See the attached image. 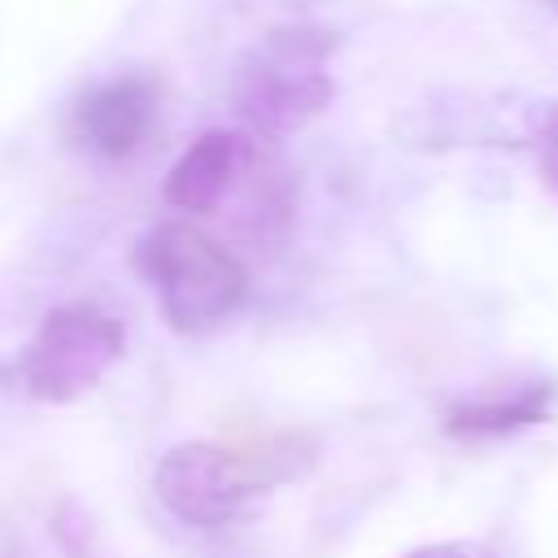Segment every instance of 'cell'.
<instances>
[{"mask_svg": "<svg viewBox=\"0 0 558 558\" xmlns=\"http://www.w3.org/2000/svg\"><path fill=\"white\" fill-rule=\"evenodd\" d=\"M135 262L174 336H187V340L214 336L248 301L244 262L187 218L157 222L144 235Z\"/></svg>", "mask_w": 558, "mask_h": 558, "instance_id": "6da1fadb", "label": "cell"}, {"mask_svg": "<svg viewBox=\"0 0 558 558\" xmlns=\"http://www.w3.org/2000/svg\"><path fill=\"white\" fill-rule=\"evenodd\" d=\"M331 48V31L279 26L244 52L231 78V105L253 140H288L336 100V78L327 70Z\"/></svg>", "mask_w": 558, "mask_h": 558, "instance_id": "7a4b0ae2", "label": "cell"}, {"mask_svg": "<svg viewBox=\"0 0 558 558\" xmlns=\"http://www.w3.org/2000/svg\"><path fill=\"white\" fill-rule=\"evenodd\" d=\"M126 353V323L92 301H70L44 314L35 327L17 379L26 397L44 405H70L92 392Z\"/></svg>", "mask_w": 558, "mask_h": 558, "instance_id": "3957f363", "label": "cell"}, {"mask_svg": "<svg viewBox=\"0 0 558 558\" xmlns=\"http://www.w3.org/2000/svg\"><path fill=\"white\" fill-rule=\"evenodd\" d=\"M270 471L253 449H227L214 440H183L157 458L153 493L187 527H222L244 501L270 488Z\"/></svg>", "mask_w": 558, "mask_h": 558, "instance_id": "277c9868", "label": "cell"}, {"mask_svg": "<svg viewBox=\"0 0 558 558\" xmlns=\"http://www.w3.org/2000/svg\"><path fill=\"white\" fill-rule=\"evenodd\" d=\"M161 87L144 70H118L113 78L87 87L70 113V135L78 148L105 161H126L144 148L148 131L157 126Z\"/></svg>", "mask_w": 558, "mask_h": 558, "instance_id": "5b68a950", "label": "cell"}, {"mask_svg": "<svg viewBox=\"0 0 558 558\" xmlns=\"http://www.w3.org/2000/svg\"><path fill=\"white\" fill-rule=\"evenodd\" d=\"M253 166V144L240 131H205L196 135L179 161L166 170L161 196L179 214H214L240 183V174Z\"/></svg>", "mask_w": 558, "mask_h": 558, "instance_id": "8992f818", "label": "cell"}, {"mask_svg": "<svg viewBox=\"0 0 558 558\" xmlns=\"http://www.w3.org/2000/svg\"><path fill=\"white\" fill-rule=\"evenodd\" d=\"M558 384L554 379H514V384H488L475 397H462L445 410V432L453 440H506L514 432H527L554 414Z\"/></svg>", "mask_w": 558, "mask_h": 558, "instance_id": "52a82bcc", "label": "cell"}, {"mask_svg": "<svg viewBox=\"0 0 558 558\" xmlns=\"http://www.w3.org/2000/svg\"><path fill=\"white\" fill-rule=\"evenodd\" d=\"M536 157H541L545 183L558 192V105H549L536 122Z\"/></svg>", "mask_w": 558, "mask_h": 558, "instance_id": "ba28073f", "label": "cell"}, {"mask_svg": "<svg viewBox=\"0 0 558 558\" xmlns=\"http://www.w3.org/2000/svg\"><path fill=\"white\" fill-rule=\"evenodd\" d=\"M52 532L61 536V549H65L70 558H92V554H87V523H83V514H78L74 506H61V510H57Z\"/></svg>", "mask_w": 558, "mask_h": 558, "instance_id": "9c48e42d", "label": "cell"}, {"mask_svg": "<svg viewBox=\"0 0 558 558\" xmlns=\"http://www.w3.org/2000/svg\"><path fill=\"white\" fill-rule=\"evenodd\" d=\"M405 558H484V554L471 549V545H453V541H445V545H418V549H410Z\"/></svg>", "mask_w": 558, "mask_h": 558, "instance_id": "30bf717a", "label": "cell"}, {"mask_svg": "<svg viewBox=\"0 0 558 558\" xmlns=\"http://www.w3.org/2000/svg\"><path fill=\"white\" fill-rule=\"evenodd\" d=\"M549 4H558V0H549Z\"/></svg>", "mask_w": 558, "mask_h": 558, "instance_id": "8fae6325", "label": "cell"}]
</instances>
